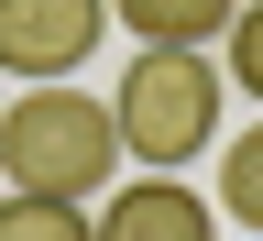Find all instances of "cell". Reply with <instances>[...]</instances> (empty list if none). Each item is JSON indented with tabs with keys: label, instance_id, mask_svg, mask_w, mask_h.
<instances>
[{
	"label": "cell",
	"instance_id": "7a4b0ae2",
	"mask_svg": "<svg viewBox=\"0 0 263 241\" xmlns=\"http://www.w3.org/2000/svg\"><path fill=\"white\" fill-rule=\"evenodd\" d=\"M219 110H230V77L209 44H143L110 88V121H121V154H143L154 176H186L197 154L219 143Z\"/></svg>",
	"mask_w": 263,
	"mask_h": 241
},
{
	"label": "cell",
	"instance_id": "277c9868",
	"mask_svg": "<svg viewBox=\"0 0 263 241\" xmlns=\"http://www.w3.org/2000/svg\"><path fill=\"white\" fill-rule=\"evenodd\" d=\"M88 241H219V209L186 176H132L110 209L88 219Z\"/></svg>",
	"mask_w": 263,
	"mask_h": 241
},
{
	"label": "cell",
	"instance_id": "5b68a950",
	"mask_svg": "<svg viewBox=\"0 0 263 241\" xmlns=\"http://www.w3.org/2000/svg\"><path fill=\"white\" fill-rule=\"evenodd\" d=\"M241 0H110V22L132 44H219Z\"/></svg>",
	"mask_w": 263,
	"mask_h": 241
},
{
	"label": "cell",
	"instance_id": "8992f818",
	"mask_svg": "<svg viewBox=\"0 0 263 241\" xmlns=\"http://www.w3.org/2000/svg\"><path fill=\"white\" fill-rule=\"evenodd\" d=\"M219 209L241 219V230H263V121H252L241 143L219 154Z\"/></svg>",
	"mask_w": 263,
	"mask_h": 241
},
{
	"label": "cell",
	"instance_id": "ba28073f",
	"mask_svg": "<svg viewBox=\"0 0 263 241\" xmlns=\"http://www.w3.org/2000/svg\"><path fill=\"white\" fill-rule=\"evenodd\" d=\"M219 77L241 88V99H263V0L230 11V33H219Z\"/></svg>",
	"mask_w": 263,
	"mask_h": 241
},
{
	"label": "cell",
	"instance_id": "3957f363",
	"mask_svg": "<svg viewBox=\"0 0 263 241\" xmlns=\"http://www.w3.org/2000/svg\"><path fill=\"white\" fill-rule=\"evenodd\" d=\"M88 44H110V0H0V66L22 88L77 77Z\"/></svg>",
	"mask_w": 263,
	"mask_h": 241
},
{
	"label": "cell",
	"instance_id": "6da1fadb",
	"mask_svg": "<svg viewBox=\"0 0 263 241\" xmlns=\"http://www.w3.org/2000/svg\"><path fill=\"white\" fill-rule=\"evenodd\" d=\"M110 176H121L110 99L44 77V88H22L11 110H0V187H11V197H66V209H88Z\"/></svg>",
	"mask_w": 263,
	"mask_h": 241
},
{
	"label": "cell",
	"instance_id": "52a82bcc",
	"mask_svg": "<svg viewBox=\"0 0 263 241\" xmlns=\"http://www.w3.org/2000/svg\"><path fill=\"white\" fill-rule=\"evenodd\" d=\"M0 241H88V209H66V197H0Z\"/></svg>",
	"mask_w": 263,
	"mask_h": 241
}]
</instances>
